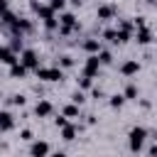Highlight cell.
Here are the masks:
<instances>
[{"mask_svg":"<svg viewBox=\"0 0 157 157\" xmlns=\"http://www.w3.org/2000/svg\"><path fill=\"white\" fill-rule=\"evenodd\" d=\"M20 61H22L29 71L39 69V54H37L34 49H22V52H20Z\"/></svg>","mask_w":157,"mask_h":157,"instance_id":"5","label":"cell"},{"mask_svg":"<svg viewBox=\"0 0 157 157\" xmlns=\"http://www.w3.org/2000/svg\"><path fill=\"white\" fill-rule=\"evenodd\" d=\"M15 128V118L10 110H0V132H7Z\"/></svg>","mask_w":157,"mask_h":157,"instance_id":"12","label":"cell"},{"mask_svg":"<svg viewBox=\"0 0 157 157\" xmlns=\"http://www.w3.org/2000/svg\"><path fill=\"white\" fill-rule=\"evenodd\" d=\"M69 2H71V5H81V0H69Z\"/></svg>","mask_w":157,"mask_h":157,"instance_id":"33","label":"cell"},{"mask_svg":"<svg viewBox=\"0 0 157 157\" xmlns=\"http://www.w3.org/2000/svg\"><path fill=\"white\" fill-rule=\"evenodd\" d=\"M98 59H101V64H110V61H113V52L101 49V52H98Z\"/></svg>","mask_w":157,"mask_h":157,"instance_id":"23","label":"cell"},{"mask_svg":"<svg viewBox=\"0 0 157 157\" xmlns=\"http://www.w3.org/2000/svg\"><path fill=\"white\" fill-rule=\"evenodd\" d=\"M0 98H2V93H0Z\"/></svg>","mask_w":157,"mask_h":157,"instance_id":"35","label":"cell"},{"mask_svg":"<svg viewBox=\"0 0 157 157\" xmlns=\"http://www.w3.org/2000/svg\"><path fill=\"white\" fill-rule=\"evenodd\" d=\"M61 113H64L66 118H78V115H81V110H78V105H76V103L64 105V108H61Z\"/></svg>","mask_w":157,"mask_h":157,"instance_id":"18","label":"cell"},{"mask_svg":"<svg viewBox=\"0 0 157 157\" xmlns=\"http://www.w3.org/2000/svg\"><path fill=\"white\" fill-rule=\"evenodd\" d=\"M147 157H157V142H155V145H150V150H147Z\"/></svg>","mask_w":157,"mask_h":157,"instance_id":"29","label":"cell"},{"mask_svg":"<svg viewBox=\"0 0 157 157\" xmlns=\"http://www.w3.org/2000/svg\"><path fill=\"white\" fill-rule=\"evenodd\" d=\"M91 96L93 98H103V88H91Z\"/></svg>","mask_w":157,"mask_h":157,"instance_id":"28","label":"cell"},{"mask_svg":"<svg viewBox=\"0 0 157 157\" xmlns=\"http://www.w3.org/2000/svg\"><path fill=\"white\" fill-rule=\"evenodd\" d=\"M108 105H110V108H123V105H125V96H123V93H113L110 101H108Z\"/></svg>","mask_w":157,"mask_h":157,"instance_id":"19","label":"cell"},{"mask_svg":"<svg viewBox=\"0 0 157 157\" xmlns=\"http://www.w3.org/2000/svg\"><path fill=\"white\" fill-rule=\"evenodd\" d=\"M66 2H69V0H47V5H49V7L54 10V12H64Z\"/></svg>","mask_w":157,"mask_h":157,"instance_id":"21","label":"cell"},{"mask_svg":"<svg viewBox=\"0 0 157 157\" xmlns=\"http://www.w3.org/2000/svg\"><path fill=\"white\" fill-rule=\"evenodd\" d=\"M118 71H120L123 76H135V74L140 71V61H137V59H125Z\"/></svg>","mask_w":157,"mask_h":157,"instance_id":"9","label":"cell"},{"mask_svg":"<svg viewBox=\"0 0 157 157\" xmlns=\"http://www.w3.org/2000/svg\"><path fill=\"white\" fill-rule=\"evenodd\" d=\"M71 103L83 105V103H86V93H83V91H74V93H71Z\"/></svg>","mask_w":157,"mask_h":157,"instance_id":"22","label":"cell"},{"mask_svg":"<svg viewBox=\"0 0 157 157\" xmlns=\"http://www.w3.org/2000/svg\"><path fill=\"white\" fill-rule=\"evenodd\" d=\"M96 17H98L101 22H105V20H113V17H115V5H110V2H105V5H98V10H96Z\"/></svg>","mask_w":157,"mask_h":157,"instance_id":"10","label":"cell"},{"mask_svg":"<svg viewBox=\"0 0 157 157\" xmlns=\"http://www.w3.org/2000/svg\"><path fill=\"white\" fill-rule=\"evenodd\" d=\"M123 96H125V101H137V98H140V88H137L135 83H128L125 91H123Z\"/></svg>","mask_w":157,"mask_h":157,"instance_id":"17","label":"cell"},{"mask_svg":"<svg viewBox=\"0 0 157 157\" xmlns=\"http://www.w3.org/2000/svg\"><path fill=\"white\" fill-rule=\"evenodd\" d=\"M10 105H25V96H22V93L10 96Z\"/></svg>","mask_w":157,"mask_h":157,"instance_id":"25","label":"cell"},{"mask_svg":"<svg viewBox=\"0 0 157 157\" xmlns=\"http://www.w3.org/2000/svg\"><path fill=\"white\" fill-rule=\"evenodd\" d=\"M76 132H78V128H76V125H71V123H66V125L61 128V140L71 142V140H76Z\"/></svg>","mask_w":157,"mask_h":157,"instance_id":"15","label":"cell"},{"mask_svg":"<svg viewBox=\"0 0 157 157\" xmlns=\"http://www.w3.org/2000/svg\"><path fill=\"white\" fill-rule=\"evenodd\" d=\"M101 66H103V64H101L98 54H88V56H86V61H83V69H81V74H83V76H91V78H93V76H96V74L101 71Z\"/></svg>","mask_w":157,"mask_h":157,"instance_id":"3","label":"cell"},{"mask_svg":"<svg viewBox=\"0 0 157 157\" xmlns=\"http://www.w3.org/2000/svg\"><path fill=\"white\" fill-rule=\"evenodd\" d=\"M147 135H150V132H147V128H142V125H135V128H130V132H128V147H130V152H132V155L142 152Z\"/></svg>","mask_w":157,"mask_h":157,"instance_id":"1","label":"cell"},{"mask_svg":"<svg viewBox=\"0 0 157 157\" xmlns=\"http://www.w3.org/2000/svg\"><path fill=\"white\" fill-rule=\"evenodd\" d=\"M29 7H32V12L44 22V20H52V17H56L54 15V10L47 5V2H39V0H29Z\"/></svg>","mask_w":157,"mask_h":157,"instance_id":"4","label":"cell"},{"mask_svg":"<svg viewBox=\"0 0 157 157\" xmlns=\"http://www.w3.org/2000/svg\"><path fill=\"white\" fill-rule=\"evenodd\" d=\"M145 2H147V5H157V0H145Z\"/></svg>","mask_w":157,"mask_h":157,"instance_id":"32","label":"cell"},{"mask_svg":"<svg viewBox=\"0 0 157 157\" xmlns=\"http://www.w3.org/2000/svg\"><path fill=\"white\" fill-rule=\"evenodd\" d=\"M29 74V69L22 64V61H15L12 66H10V78H25Z\"/></svg>","mask_w":157,"mask_h":157,"instance_id":"13","label":"cell"},{"mask_svg":"<svg viewBox=\"0 0 157 157\" xmlns=\"http://www.w3.org/2000/svg\"><path fill=\"white\" fill-rule=\"evenodd\" d=\"M49 157H66V152H52Z\"/></svg>","mask_w":157,"mask_h":157,"instance_id":"31","label":"cell"},{"mask_svg":"<svg viewBox=\"0 0 157 157\" xmlns=\"http://www.w3.org/2000/svg\"><path fill=\"white\" fill-rule=\"evenodd\" d=\"M81 49L88 52V54H98V52L103 49V44H101V39L91 37V39H83V42H81Z\"/></svg>","mask_w":157,"mask_h":157,"instance_id":"11","label":"cell"},{"mask_svg":"<svg viewBox=\"0 0 157 157\" xmlns=\"http://www.w3.org/2000/svg\"><path fill=\"white\" fill-rule=\"evenodd\" d=\"M52 113H54V103L47 101V98H39L37 105H34V115H37V118H49Z\"/></svg>","mask_w":157,"mask_h":157,"instance_id":"6","label":"cell"},{"mask_svg":"<svg viewBox=\"0 0 157 157\" xmlns=\"http://www.w3.org/2000/svg\"><path fill=\"white\" fill-rule=\"evenodd\" d=\"M7 10H10V2H7V0H0V15L7 12Z\"/></svg>","mask_w":157,"mask_h":157,"instance_id":"30","label":"cell"},{"mask_svg":"<svg viewBox=\"0 0 157 157\" xmlns=\"http://www.w3.org/2000/svg\"><path fill=\"white\" fill-rule=\"evenodd\" d=\"M76 61H74V56L71 54H59V59H56V64L54 66H59V69H71Z\"/></svg>","mask_w":157,"mask_h":157,"instance_id":"16","label":"cell"},{"mask_svg":"<svg viewBox=\"0 0 157 157\" xmlns=\"http://www.w3.org/2000/svg\"><path fill=\"white\" fill-rule=\"evenodd\" d=\"M29 157H49V142L47 140H34L29 145Z\"/></svg>","mask_w":157,"mask_h":157,"instance_id":"7","label":"cell"},{"mask_svg":"<svg viewBox=\"0 0 157 157\" xmlns=\"http://www.w3.org/2000/svg\"><path fill=\"white\" fill-rule=\"evenodd\" d=\"M155 142H157V130H155Z\"/></svg>","mask_w":157,"mask_h":157,"instance_id":"34","label":"cell"},{"mask_svg":"<svg viewBox=\"0 0 157 157\" xmlns=\"http://www.w3.org/2000/svg\"><path fill=\"white\" fill-rule=\"evenodd\" d=\"M132 37H135V42H137V44H142V47L152 42V32H150L147 27H142V29H135V34H132Z\"/></svg>","mask_w":157,"mask_h":157,"instance_id":"14","label":"cell"},{"mask_svg":"<svg viewBox=\"0 0 157 157\" xmlns=\"http://www.w3.org/2000/svg\"><path fill=\"white\" fill-rule=\"evenodd\" d=\"M66 123H69V118H66V115H64V113H61V115H56V118H54V125H56V128H59V130H61V128H64V125H66Z\"/></svg>","mask_w":157,"mask_h":157,"instance_id":"26","label":"cell"},{"mask_svg":"<svg viewBox=\"0 0 157 157\" xmlns=\"http://www.w3.org/2000/svg\"><path fill=\"white\" fill-rule=\"evenodd\" d=\"M34 74L39 81H49V83L64 81V69H59V66H39V69H34Z\"/></svg>","mask_w":157,"mask_h":157,"instance_id":"2","label":"cell"},{"mask_svg":"<svg viewBox=\"0 0 157 157\" xmlns=\"http://www.w3.org/2000/svg\"><path fill=\"white\" fill-rule=\"evenodd\" d=\"M88 88H93V78L81 74V78H78V91H88Z\"/></svg>","mask_w":157,"mask_h":157,"instance_id":"20","label":"cell"},{"mask_svg":"<svg viewBox=\"0 0 157 157\" xmlns=\"http://www.w3.org/2000/svg\"><path fill=\"white\" fill-rule=\"evenodd\" d=\"M20 140H25V142H32V130H29V128H25V130L20 132Z\"/></svg>","mask_w":157,"mask_h":157,"instance_id":"27","label":"cell"},{"mask_svg":"<svg viewBox=\"0 0 157 157\" xmlns=\"http://www.w3.org/2000/svg\"><path fill=\"white\" fill-rule=\"evenodd\" d=\"M105 42H110V44H118V39H115V29H103V34H101Z\"/></svg>","mask_w":157,"mask_h":157,"instance_id":"24","label":"cell"},{"mask_svg":"<svg viewBox=\"0 0 157 157\" xmlns=\"http://www.w3.org/2000/svg\"><path fill=\"white\" fill-rule=\"evenodd\" d=\"M15 61H20V59H17V52H12V49H10V44H0V64L12 66Z\"/></svg>","mask_w":157,"mask_h":157,"instance_id":"8","label":"cell"}]
</instances>
